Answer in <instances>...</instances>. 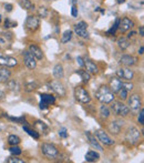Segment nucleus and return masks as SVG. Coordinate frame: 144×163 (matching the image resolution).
Here are the masks:
<instances>
[{
	"instance_id": "f257e3e1",
	"label": "nucleus",
	"mask_w": 144,
	"mask_h": 163,
	"mask_svg": "<svg viewBox=\"0 0 144 163\" xmlns=\"http://www.w3.org/2000/svg\"><path fill=\"white\" fill-rule=\"evenodd\" d=\"M95 98L104 105H108V103H111L114 100V93L112 92V90L110 89V87L108 86H101L95 92Z\"/></svg>"
},
{
	"instance_id": "f03ea898",
	"label": "nucleus",
	"mask_w": 144,
	"mask_h": 163,
	"mask_svg": "<svg viewBox=\"0 0 144 163\" xmlns=\"http://www.w3.org/2000/svg\"><path fill=\"white\" fill-rule=\"evenodd\" d=\"M111 110L118 117H127V115L130 114V111H131L130 108L124 105L123 102L114 101V100L111 102Z\"/></svg>"
},
{
	"instance_id": "7ed1b4c3",
	"label": "nucleus",
	"mask_w": 144,
	"mask_h": 163,
	"mask_svg": "<svg viewBox=\"0 0 144 163\" xmlns=\"http://www.w3.org/2000/svg\"><path fill=\"white\" fill-rule=\"evenodd\" d=\"M41 151L47 158L49 159H57L59 156V150L56 145L50 144V143H42L41 145Z\"/></svg>"
},
{
	"instance_id": "20e7f679",
	"label": "nucleus",
	"mask_w": 144,
	"mask_h": 163,
	"mask_svg": "<svg viewBox=\"0 0 144 163\" xmlns=\"http://www.w3.org/2000/svg\"><path fill=\"white\" fill-rule=\"evenodd\" d=\"M74 97L78 101H80L81 103H84V105L91 101V97H90L89 92L83 87H80V86L74 89Z\"/></svg>"
},
{
	"instance_id": "39448f33",
	"label": "nucleus",
	"mask_w": 144,
	"mask_h": 163,
	"mask_svg": "<svg viewBox=\"0 0 144 163\" xmlns=\"http://www.w3.org/2000/svg\"><path fill=\"white\" fill-rule=\"evenodd\" d=\"M125 139H127V141L130 143V144L134 145V144H137V143L140 141V139H141V133H140V131L137 130V128L131 127L129 130H128Z\"/></svg>"
},
{
	"instance_id": "423d86ee",
	"label": "nucleus",
	"mask_w": 144,
	"mask_h": 163,
	"mask_svg": "<svg viewBox=\"0 0 144 163\" xmlns=\"http://www.w3.org/2000/svg\"><path fill=\"white\" fill-rule=\"evenodd\" d=\"M40 26V19L37 16H28V18L26 20L25 27L29 31H35Z\"/></svg>"
},
{
	"instance_id": "0eeeda50",
	"label": "nucleus",
	"mask_w": 144,
	"mask_h": 163,
	"mask_svg": "<svg viewBox=\"0 0 144 163\" xmlns=\"http://www.w3.org/2000/svg\"><path fill=\"white\" fill-rule=\"evenodd\" d=\"M116 77H119L120 79L127 80V81H131L134 78V71L131 70L129 67H124V68H120L116 70Z\"/></svg>"
},
{
	"instance_id": "6e6552de",
	"label": "nucleus",
	"mask_w": 144,
	"mask_h": 163,
	"mask_svg": "<svg viewBox=\"0 0 144 163\" xmlns=\"http://www.w3.org/2000/svg\"><path fill=\"white\" fill-rule=\"evenodd\" d=\"M129 108L132 111H139L142 108V100L141 95L137 93H133L129 99Z\"/></svg>"
},
{
	"instance_id": "1a4fd4ad",
	"label": "nucleus",
	"mask_w": 144,
	"mask_h": 163,
	"mask_svg": "<svg viewBox=\"0 0 144 163\" xmlns=\"http://www.w3.org/2000/svg\"><path fill=\"white\" fill-rule=\"evenodd\" d=\"M41 101H40V109L44 110L49 107V105H53L56 102V98L53 97L52 94H48V93H42L40 95Z\"/></svg>"
},
{
	"instance_id": "9d476101",
	"label": "nucleus",
	"mask_w": 144,
	"mask_h": 163,
	"mask_svg": "<svg viewBox=\"0 0 144 163\" xmlns=\"http://www.w3.org/2000/svg\"><path fill=\"white\" fill-rule=\"evenodd\" d=\"M95 135H96V138H98V140L100 141L101 143H103L104 145H109V147H111V145L114 144V140H112V139L110 138L105 131L96 130L95 131Z\"/></svg>"
},
{
	"instance_id": "9b49d317",
	"label": "nucleus",
	"mask_w": 144,
	"mask_h": 163,
	"mask_svg": "<svg viewBox=\"0 0 144 163\" xmlns=\"http://www.w3.org/2000/svg\"><path fill=\"white\" fill-rule=\"evenodd\" d=\"M74 32L81 38H89V32H88V25L84 21L77 23L74 26Z\"/></svg>"
},
{
	"instance_id": "f8f14e48",
	"label": "nucleus",
	"mask_w": 144,
	"mask_h": 163,
	"mask_svg": "<svg viewBox=\"0 0 144 163\" xmlns=\"http://www.w3.org/2000/svg\"><path fill=\"white\" fill-rule=\"evenodd\" d=\"M49 87H50V89L52 91H54L60 97H64L66 95V88L63 87V84L60 83L59 81H56V80L54 81H50L49 82Z\"/></svg>"
},
{
	"instance_id": "ddd939ff",
	"label": "nucleus",
	"mask_w": 144,
	"mask_h": 163,
	"mask_svg": "<svg viewBox=\"0 0 144 163\" xmlns=\"http://www.w3.org/2000/svg\"><path fill=\"white\" fill-rule=\"evenodd\" d=\"M23 61H25L26 66L28 67L29 69H35V67H37L35 58L29 50H26L25 52H23Z\"/></svg>"
},
{
	"instance_id": "4468645a",
	"label": "nucleus",
	"mask_w": 144,
	"mask_h": 163,
	"mask_svg": "<svg viewBox=\"0 0 144 163\" xmlns=\"http://www.w3.org/2000/svg\"><path fill=\"white\" fill-rule=\"evenodd\" d=\"M17 64H18V61L16 58L0 54V66L7 67V68H12V67H16Z\"/></svg>"
},
{
	"instance_id": "2eb2a0df",
	"label": "nucleus",
	"mask_w": 144,
	"mask_h": 163,
	"mask_svg": "<svg viewBox=\"0 0 144 163\" xmlns=\"http://www.w3.org/2000/svg\"><path fill=\"white\" fill-rule=\"evenodd\" d=\"M123 125H124L123 120H114V121L110 122L109 131L112 134H119V133L121 132V129Z\"/></svg>"
},
{
	"instance_id": "dca6fc26",
	"label": "nucleus",
	"mask_w": 144,
	"mask_h": 163,
	"mask_svg": "<svg viewBox=\"0 0 144 163\" xmlns=\"http://www.w3.org/2000/svg\"><path fill=\"white\" fill-rule=\"evenodd\" d=\"M84 134H86V139H88V141H89V143L93 147L95 150H98V151H103V148H102V145L99 143V141L96 140L95 139V137H94L93 134H92L91 132H89V131H86L84 132Z\"/></svg>"
},
{
	"instance_id": "f3484780",
	"label": "nucleus",
	"mask_w": 144,
	"mask_h": 163,
	"mask_svg": "<svg viewBox=\"0 0 144 163\" xmlns=\"http://www.w3.org/2000/svg\"><path fill=\"white\" fill-rule=\"evenodd\" d=\"M137 59L133 56H130V54H124L120 59V63L123 64L124 67H132L134 64H137Z\"/></svg>"
},
{
	"instance_id": "a211bd4d",
	"label": "nucleus",
	"mask_w": 144,
	"mask_h": 163,
	"mask_svg": "<svg viewBox=\"0 0 144 163\" xmlns=\"http://www.w3.org/2000/svg\"><path fill=\"white\" fill-rule=\"evenodd\" d=\"M122 88V81L119 77H112L110 79V89L113 93H118L119 90Z\"/></svg>"
},
{
	"instance_id": "6ab92c4d",
	"label": "nucleus",
	"mask_w": 144,
	"mask_h": 163,
	"mask_svg": "<svg viewBox=\"0 0 144 163\" xmlns=\"http://www.w3.org/2000/svg\"><path fill=\"white\" fill-rule=\"evenodd\" d=\"M134 26V22L129 18H123L120 20L119 22V29L122 31V32H125V31L130 30Z\"/></svg>"
},
{
	"instance_id": "aec40b11",
	"label": "nucleus",
	"mask_w": 144,
	"mask_h": 163,
	"mask_svg": "<svg viewBox=\"0 0 144 163\" xmlns=\"http://www.w3.org/2000/svg\"><path fill=\"white\" fill-rule=\"evenodd\" d=\"M83 61H84V66H86V71H88L89 73L90 74L98 73V71H99L98 66L92 61L91 59H86V60H83Z\"/></svg>"
},
{
	"instance_id": "412c9836",
	"label": "nucleus",
	"mask_w": 144,
	"mask_h": 163,
	"mask_svg": "<svg viewBox=\"0 0 144 163\" xmlns=\"http://www.w3.org/2000/svg\"><path fill=\"white\" fill-rule=\"evenodd\" d=\"M11 72L10 70H8L7 67H2L0 68V83H6L8 80L10 79Z\"/></svg>"
},
{
	"instance_id": "4be33fe9",
	"label": "nucleus",
	"mask_w": 144,
	"mask_h": 163,
	"mask_svg": "<svg viewBox=\"0 0 144 163\" xmlns=\"http://www.w3.org/2000/svg\"><path fill=\"white\" fill-rule=\"evenodd\" d=\"M29 51L33 54V57H35V59H38V60H42L43 59L42 50H41L38 46H35V44H30V47H29Z\"/></svg>"
},
{
	"instance_id": "5701e85b",
	"label": "nucleus",
	"mask_w": 144,
	"mask_h": 163,
	"mask_svg": "<svg viewBox=\"0 0 144 163\" xmlns=\"http://www.w3.org/2000/svg\"><path fill=\"white\" fill-rule=\"evenodd\" d=\"M35 128L37 129L35 131H38L39 133H43V134H48L49 133V127L42 121H35Z\"/></svg>"
},
{
	"instance_id": "b1692460",
	"label": "nucleus",
	"mask_w": 144,
	"mask_h": 163,
	"mask_svg": "<svg viewBox=\"0 0 144 163\" xmlns=\"http://www.w3.org/2000/svg\"><path fill=\"white\" fill-rule=\"evenodd\" d=\"M53 77L56 78V79H62L64 77V70H63V67H62V64H56L54 66V68H53Z\"/></svg>"
},
{
	"instance_id": "393cba45",
	"label": "nucleus",
	"mask_w": 144,
	"mask_h": 163,
	"mask_svg": "<svg viewBox=\"0 0 144 163\" xmlns=\"http://www.w3.org/2000/svg\"><path fill=\"white\" fill-rule=\"evenodd\" d=\"M7 89L9 90V91L11 92H18L19 90H20V86H19V83H18L16 80H12V79H9L7 82Z\"/></svg>"
},
{
	"instance_id": "a878e982",
	"label": "nucleus",
	"mask_w": 144,
	"mask_h": 163,
	"mask_svg": "<svg viewBox=\"0 0 144 163\" xmlns=\"http://www.w3.org/2000/svg\"><path fill=\"white\" fill-rule=\"evenodd\" d=\"M130 44H131V42H130L129 38H127V37H120L118 39V46H119V48L121 50H127L130 47Z\"/></svg>"
},
{
	"instance_id": "bb28decb",
	"label": "nucleus",
	"mask_w": 144,
	"mask_h": 163,
	"mask_svg": "<svg viewBox=\"0 0 144 163\" xmlns=\"http://www.w3.org/2000/svg\"><path fill=\"white\" fill-rule=\"evenodd\" d=\"M100 159V156H99V153L95 152V151H88L86 154V162H95Z\"/></svg>"
},
{
	"instance_id": "cd10ccee",
	"label": "nucleus",
	"mask_w": 144,
	"mask_h": 163,
	"mask_svg": "<svg viewBox=\"0 0 144 163\" xmlns=\"http://www.w3.org/2000/svg\"><path fill=\"white\" fill-rule=\"evenodd\" d=\"M19 6L25 10H33L35 9V5L31 2L30 0H20L19 1Z\"/></svg>"
},
{
	"instance_id": "c85d7f7f",
	"label": "nucleus",
	"mask_w": 144,
	"mask_h": 163,
	"mask_svg": "<svg viewBox=\"0 0 144 163\" xmlns=\"http://www.w3.org/2000/svg\"><path fill=\"white\" fill-rule=\"evenodd\" d=\"M76 72L81 77V79H82V81L84 83H88L90 81V79H91V76H90V73L86 70H77Z\"/></svg>"
},
{
	"instance_id": "c756f323",
	"label": "nucleus",
	"mask_w": 144,
	"mask_h": 163,
	"mask_svg": "<svg viewBox=\"0 0 144 163\" xmlns=\"http://www.w3.org/2000/svg\"><path fill=\"white\" fill-rule=\"evenodd\" d=\"M23 130L28 133L30 137H32V138H35V139L40 138V133H39L38 131H35V130H32V129H30L28 125H23Z\"/></svg>"
},
{
	"instance_id": "7c9ffc66",
	"label": "nucleus",
	"mask_w": 144,
	"mask_h": 163,
	"mask_svg": "<svg viewBox=\"0 0 144 163\" xmlns=\"http://www.w3.org/2000/svg\"><path fill=\"white\" fill-rule=\"evenodd\" d=\"M71 38H72V31L71 30L64 31L62 37H61V42L62 44H67V42H69L71 40Z\"/></svg>"
},
{
	"instance_id": "2f4dec72",
	"label": "nucleus",
	"mask_w": 144,
	"mask_h": 163,
	"mask_svg": "<svg viewBox=\"0 0 144 163\" xmlns=\"http://www.w3.org/2000/svg\"><path fill=\"white\" fill-rule=\"evenodd\" d=\"M38 89V84H37V82L35 81H30V82H27V83L25 84V90L28 92H31L33 91V90Z\"/></svg>"
},
{
	"instance_id": "473e14b6",
	"label": "nucleus",
	"mask_w": 144,
	"mask_h": 163,
	"mask_svg": "<svg viewBox=\"0 0 144 163\" xmlns=\"http://www.w3.org/2000/svg\"><path fill=\"white\" fill-rule=\"evenodd\" d=\"M8 142H9V144H11V145H18L21 142V139L19 138L18 135L11 134V135H9V138H8Z\"/></svg>"
},
{
	"instance_id": "72a5a7b5",
	"label": "nucleus",
	"mask_w": 144,
	"mask_h": 163,
	"mask_svg": "<svg viewBox=\"0 0 144 163\" xmlns=\"http://www.w3.org/2000/svg\"><path fill=\"white\" fill-rule=\"evenodd\" d=\"M100 113H101V117L104 118V119L109 118L110 114H111V112H110V109L106 107L104 103H103V105H101V109H100Z\"/></svg>"
},
{
	"instance_id": "f704fd0d",
	"label": "nucleus",
	"mask_w": 144,
	"mask_h": 163,
	"mask_svg": "<svg viewBox=\"0 0 144 163\" xmlns=\"http://www.w3.org/2000/svg\"><path fill=\"white\" fill-rule=\"evenodd\" d=\"M118 94H119V98L121 100H127L128 97H129V91H128L125 88L122 87L121 89L119 90V92H118Z\"/></svg>"
},
{
	"instance_id": "c9c22d12",
	"label": "nucleus",
	"mask_w": 144,
	"mask_h": 163,
	"mask_svg": "<svg viewBox=\"0 0 144 163\" xmlns=\"http://www.w3.org/2000/svg\"><path fill=\"white\" fill-rule=\"evenodd\" d=\"M6 162L7 163H23L25 161L18 158V156H9V158H7Z\"/></svg>"
},
{
	"instance_id": "e433bc0d",
	"label": "nucleus",
	"mask_w": 144,
	"mask_h": 163,
	"mask_svg": "<svg viewBox=\"0 0 144 163\" xmlns=\"http://www.w3.org/2000/svg\"><path fill=\"white\" fill-rule=\"evenodd\" d=\"M9 151H10V153L12 154V156H20L21 154V149L19 148V147H17V145H12L10 149H9Z\"/></svg>"
},
{
	"instance_id": "4c0bfd02",
	"label": "nucleus",
	"mask_w": 144,
	"mask_h": 163,
	"mask_svg": "<svg viewBox=\"0 0 144 163\" xmlns=\"http://www.w3.org/2000/svg\"><path fill=\"white\" fill-rule=\"evenodd\" d=\"M38 13L40 18H47L48 17V9L46 7H40L38 10Z\"/></svg>"
},
{
	"instance_id": "58836bf2",
	"label": "nucleus",
	"mask_w": 144,
	"mask_h": 163,
	"mask_svg": "<svg viewBox=\"0 0 144 163\" xmlns=\"http://www.w3.org/2000/svg\"><path fill=\"white\" fill-rule=\"evenodd\" d=\"M18 23L16 22V21H11L9 18H7L5 20V28H15V27H17Z\"/></svg>"
},
{
	"instance_id": "ea45409f",
	"label": "nucleus",
	"mask_w": 144,
	"mask_h": 163,
	"mask_svg": "<svg viewBox=\"0 0 144 163\" xmlns=\"http://www.w3.org/2000/svg\"><path fill=\"white\" fill-rule=\"evenodd\" d=\"M119 22H120V19H116L114 26L112 27L111 29H110L109 31H108V35H110V36H111V35H114V33H115V31L119 29Z\"/></svg>"
},
{
	"instance_id": "a19ab883",
	"label": "nucleus",
	"mask_w": 144,
	"mask_h": 163,
	"mask_svg": "<svg viewBox=\"0 0 144 163\" xmlns=\"http://www.w3.org/2000/svg\"><path fill=\"white\" fill-rule=\"evenodd\" d=\"M59 135H60L62 139H67V138H68V132H67L66 128H61L60 130H59Z\"/></svg>"
},
{
	"instance_id": "79ce46f5",
	"label": "nucleus",
	"mask_w": 144,
	"mask_h": 163,
	"mask_svg": "<svg viewBox=\"0 0 144 163\" xmlns=\"http://www.w3.org/2000/svg\"><path fill=\"white\" fill-rule=\"evenodd\" d=\"M139 123L140 124H143L144 123V110L141 108V111L139 113Z\"/></svg>"
},
{
	"instance_id": "37998d69",
	"label": "nucleus",
	"mask_w": 144,
	"mask_h": 163,
	"mask_svg": "<svg viewBox=\"0 0 144 163\" xmlns=\"http://www.w3.org/2000/svg\"><path fill=\"white\" fill-rule=\"evenodd\" d=\"M12 121H17V122H21L22 124H25V123H27V121H26V119L23 117H21V118H12L11 117L10 118Z\"/></svg>"
},
{
	"instance_id": "c03bdc74",
	"label": "nucleus",
	"mask_w": 144,
	"mask_h": 163,
	"mask_svg": "<svg viewBox=\"0 0 144 163\" xmlns=\"http://www.w3.org/2000/svg\"><path fill=\"white\" fill-rule=\"evenodd\" d=\"M71 15H72V17H78V8H77L76 5L72 6V9H71Z\"/></svg>"
},
{
	"instance_id": "a18cd8bd",
	"label": "nucleus",
	"mask_w": 144,
	"mask_h": 163,
	"mask_svg": "<svg viewBox=\"0 0 144 163\" xmlns=\"http://www.w3.org/2000/svg\"><path fill=\"white\" fill-rule=\"evenodd\" d=\"M122 87L125 88L128 91H131V90L133 89V84H132V83H125V82H122Z\"/></svg>"
},
{
	"instance_id": "49530a36",
	"label": "nucleus",
	"mask_w": 144,
	"mask_h": 163,
	"mask_svg": "<svg viewBox=\"0 0 144 163\" xmlns=\"http://www.w3.org/2000/svg\"><path fill=\"white\" fill-rule=\"evenodd\" d=\"M5 9H6V11L10 12V11H12V5H10V3H6V5H5Z\"/></svg>"
},
{
	"instance_id": "de8ad7c7",
	"label": "nucleus",
	"mask_w": 144,
	"mask_h": 163,
	"mask_svg": "<svg viewBox=\"0 0 144 163\" xmlns=\"http://www.w3.org/2000/svg\"><path fill=\"white\" fill-rule=\"evenodd\" d=\"M77 61H78V63L80 64L81 67H83L84 66V62H83V59L81 58V57H79L78 59H77Z\"/></svg>"
},
{
	"instance_id": "09e8293b",
	"label": "nucleus",
	"mask_w": 144,
	"mask_h": 163,
	"mask_svg": "<svg viewBox=\"0 0 144 163\" xmlns=\"http://www.w3.org/2000/svg\"><path fill=\"white\" fill-rule=\"evenodd\" d=\"M139 33H140V36H141V37H143V36H144V28H143V27H140V29H139Z\"/></svg>"
},
{
	"instance_id": "8fccbe9b",
	"label": "nucleus",
	"mask_w": 144,
	"mask_h": 163,
	"mask_svg": "<svg viewBox=\"0 0 144 163\" xmlns=\"http://www.w3.org/2000/svg\"><path fill=\"white\" fill-rule=\"evenodd\" d=\"M5 97H6V93L2 91V90H0V100H2Z\"/></svg>"
},
{
	"instance_id": "3c124183",
	"label": "nucleus",
	"mask_w": 144,
	"mask_h": 163,
	"mask_svg": "<svg viewBox=\"0 0 144 163\" xmlns=\"http://www.w3.org/2000/svg\"><path fill=\"white\" fill-rule=\"evenodd\" d=\"M135 35H137V32H134V31H132V32H130L129 33V37H128V38H132V37H134V36H135Z\"/></svg>"
},
{
	"instance_id": "603ef678",
	"label": "nucleus",
	"mask_w": 144,
	"mask_h": 163,
	"mask_svg": "<svg viewBox=\"0 0 144 163\" xmlns=\"http://www.w3.org/2000/svg\"><path fill=\"white\" fill-rule=\"evenodd\" d=\"M143 51H144V47L142 46L141 48L139 49V54H143Z\"/></svg>"
},
{
	"instance_id": "864d4df0",
	"label": "nucleus",
	"mask_w": 144,
	"mask_h": 163,
	"mask_svg": "<svg viewBox=\"0 0 144 163\" xmlns=\"http://www.w3.org/2000/svg\"><path fill=\"white\" fill-rule=\"evenodd\" d=\"M116 2L118 3H124L125 2V0H116Z\"/></svg>"
},
{
	"instance_id": "5fc2aeb1",
	"label": "nucleus",
	"mask_w": 144,
	"mask_h": 163,
	"mask_svg": "<svg viewBox=\"0 0 144 163\" xmlns=\"http://www.w3.org/2000/svg\"><path fill=\"white\" fill-rule=\"evenodd\" d=\"M76 2H77V0H72V3H73V5H76Z\"/></svg>"
},
{
	"instance_id": "6e6d98bb",
	"label": "nucleus",
	"mask_w": 144,
	"mask_h": 163,
	"mask_svg": "<svg viewBox=\"0 0 144 163\" xmlns=\"http://www.w3.org/2000/svg\"><path fill=\"white\" fill-rule=\"evenodd\" d=\"M1 21H2V18H1V15H0V22H1Z\"/></svg>"
}]
</instances>
